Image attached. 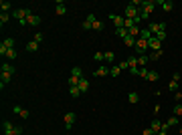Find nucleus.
Listing matches in <instances>:
<instances>
[{
	"label": "nucleus",
	"mask_w": 182,
	"mask_h": 135,
	"mask_svg": "<svg viewBox=\"0 0 182 135\" xmlns=\"http://www.w3.org/2000/svg\"><path fill=\"white\" fill-rule=\"evenodd\" d=\"M154 8H156V2H154V0H144V4H142V12H140V18H148V16L154 12Z\"/></svg>",
	"instance_id": "1"
},
{
	"label": "nucleus",
	"mask_w": 182,
	"mask_h": 135,
	"mask_svg": "<svg viewBox=\"0 0 182 135\" xmlns=\"http://www.w3.org/2000/svg\"><path fill=\"white\" fill-rule=\"evenodd\" d=\"M2 131H4V135H20L22 133V127H16L10 121H4L2 123Z\"/></svg>",
	"instance_id": "2"
},
{
	"label": "nucleus",
	"mask_w": 182,
	"mask_h": 135,
	"mask_svg": "<svg viewBox=\"0 0 182 135\" xmlns=\"http://www.w3.org/2000/svg\"><path fill=\"white\" fill-rule=\"evenodd\" d=\"M124 18H129V20H136V22H140V12H138V8L136 6H132V4H128L125 6V12H124Z\"/></svg>",
	"instance_id": "3"
},
{
	"label": "nucleus",
	"mask_w": 182,
	"mask_h": 135,
	"mask_svg": "<svg viewBox=\"0 0 182 135\" xmlns=\"http://www.w3.org/2000/svg\"><path fill=\"white\" fill-rule=\"evenodd\" d=\"M30 12H33L30 8H16V10H12V18H16V20H26V16H29Z\"/></svg>",
	"instance_id": "4"
},
{
	"label": "nucleus",
	"mask_w": 182,
	"mask_h": 135,
	"mask_svg": "<svg viewBox=\"0 0 182 135\" xmlns=\"http://www.w3.org/2000/svg\"><path fill=\"white\" fill-rule=\"evenodd\" d=\"M136 53L142 57V54H146V51H148V40H144V39H136Z\"/></svg>",
	"instance_id": "5"
},
{
	"label": "nucleus",
	"mask_w": 182,
	"mask_h": 135,
	"mask_svg": "<svg viewBox=\"0 0 182 135\" xmlns=\"http://www.w3.org/2000/svg\"><path fill=\"white\" fill-rule=\"evenodd\" d=\"M63 119H65V129H71L73 127V123H75V119H77V115L73 111H69V113H65V117H63Z\"/></svg>",
	"instance_id": "6"
},
{
	"label": "nucleus",
	"mask_w": 182,
	"mask_h": 135,
	"mask_svg": "<svg viewBox=\"0 0 182 135\" xmlns=\"http://www.w3.org/2000/svg\"><path fill=\"white\" fill-rule=\"evenodd\" d=\"M148 48H152V51H162V43H160L156 36H152V39L148 40Z\"/></svg>",
	"instance_id": "7"
},
{
	"label": "nucleus",
	"mask_w": 182,
	"mask_h": 135,
	"mask_svg": "<svg viewBox=\"0 0 182 135\" xmlns=\"http://www.w3.org/2000/svg\"><path fill=\"white\" fill-rule=\"evenodd\" d=\"M156 4L162 6L164 12H172V8H174V2H172V0H160V2H156Z\"/></svg>",
	"instance_id": "8"
},
{
	"label": "nucleus",
	"mask_w": 182,
	"mask_h": 135,
	"mask_svg": "<svg viewBox=\"0 0 182 135\" xmlns=\"http://www.w3.org/2000/svg\"><path fill=\"white\" fill-rule=\"evenodd\" d=\"M105 75H109V67H105V65H101L93 71V77H105Z\"/></svg>",
	"instance_id": "9"
},
{
	"label": "nucleus",
	"mask_w": 182,
	"mask_h": 135,
	"mask_svg": "<svg viewBox=\"0 0 182 135\" xmlns=\"http://www.w3.org/2000/svg\"><path fill=\"white\" fill-rule=\"evenodd\" d=\"M26 24H30V26H38V24H41V16L30 12V14L26 16Z\"/></svg>",
	"instance_id": "10"
},
{
	"label": "nucleus",
	"mask_w": 182,
	"mask_h": 135,
	"mask_svg": "<svg viewBox=\"0 0 182 135\" xmlns=\"http://www.w3.org/2000/svg\"><path fill=\"white\" fill-rule=\"evenodd\" d=\"M109 18L113 20L115 28H124V22H125V18H124V16H117V14H109Z\"/></svg>",
	"instance_id": "11"
},
{
	"label": "nucleus",
	"mask_w": 182,
	"mask_h": 135,
	"mask_svg": "<svg viewBox=\"0 0 182 135\" xmlns=\"http://www.w3.org/2000/svg\"><path fill=\"white\" fill-rule=\"evenodd\" d=\"M95 14H89V16H87V18H85V22H83V28H85V30H89V28H93V22H95Z\"/></svg>",
	"instance_id": "12"
},
{
	"label": "nucleus",
	"mask_w": 182,
	"mask_h": 135,
	"mask_svg": "<svg viewBox=\"0 0 182 135\" xmlns=\"http://www.w3.org/2000/svg\"><path fill=\"white\" fill-rule=\"evenodd\" d=\"M12 111H14L16 115H20V117H22V119H29V117H30V113L26 111V109H22V107H14Z\"/></svg>",
	"instance_id": "13"
},
{
	"label": "nucleus",
	"mask_w": 182,
	"mask_h": 135,
	"mask_svg": "<svg viewBox=\"0 0 182 135\" xmlns=\"http://www.w3.org/2000/svg\"><path fill=\"white\" fill-rule=\"evenodd\" d=\"M10 79H12V75H8V73H2V75H0V87L4 89V85H8Z\"/></svg>",
	"instance_id": "14"
},
{
	"label": "nucleus",
	"mask_w": 182,
	"mask_h": 135,
	"mask_svg": "<svg viewBox=\"0 0 182 135\" xmlns=\"http://www.w3.org/2000/svg\"><path fill=\"white\" fill-rule=\"evenodd\" d=\"M0 71H2V73H8V75H14V71H16V69H14V65H10V63H4Z\"/></svg>",
	"instance_id": "15"
},
{
	"label": "nucleus",
	"mask_w": 182,
	"mask_h": 135,
	"mask_svg": "<svg viewBox=\"0 0 182 135\" xmlns=\"http://www.w3.org/2000/svg\"><path fill=\"white\" fill-rule=\"evenodd\" d=\"M79 91H81V93H87V91H89V81H87L85 77L79 81Z\"/></svg>",
	"instance_id": "16"
},
{
	"label": "nucleus",
	"mask_w": 182,
	"mask_h": 135,
	"mask_svg": "<svg viewBox=\"0 0 182 135\" xmlns=\"http://www.w3.org/2000/svg\"><path fill=\"white\" fill-rule=\"evenodd\" d=\"M150 129H152L154 133H160V131H162V123H160L158 119H154V121H152V125H150Z\"/></svg>",
	"instance_id": "17"
},
{
	"label": "nucleus",
	"mask_w": 182,
	"mask_h": 135,
	"mask_svg": "<svg viewBox=\"0 0 182 135\" xmlns=\"http://www.w3.org/2000/svg\"><path fill=\"white\" fill-rule=\"evenodd\" d=\"M55 12H57L59 16H63L65 12H67V6H65V4L61 2V0H59V2H57V8H55Z\"/></svg>",
	"instance_id": "18"
},
{
	"label": "nucleus",
	"mask_w": 182,
	"mask_h": 135,
	"mask_svg": "<svg viewBox=\"0 0 182 135\" xmlns=\"http://www.w3.org/2000/svg\"><path fill=\"white\" fill-rule=\"evenodd\" d=\"M38 47H41V44H38L37 40H30V43L26 44V51H29V53H37V51H38Z\"/></svg>",
	"instance_id": "19"
},
{
	"label": "nucleus",
	"mask_w": 182,
	"mask_h": 135,
	"mask_svg": "<svg viewBox=\"0 0 182 135\" xmlns=\"http://www.w3.org/2000/svg\"><path fill=\"white\" fill-rule=\"evenodd\" d=\"M158 79H160V73L158 71H148V77H146V81H158Z\"/></svg>",
	"instance_id": "20"
},
{
	"label": "nucleus",
	"mask_w": 182,
	"mask_h": 135,
	"mask_svg": "<svg viewBox=\"0 0 182 135\" xmlns=\"http://www.w3.org/2000/svg\"><path fill=\"white\" fill-rule=\"evenodd\" d=\"M146 65H148V54L138 57V67H140V69H146Z\"/></svg>",
	"instance_id": "21"
},
{
	"label": "nucleus",
	"mask_w": 182,
	"mask_h": 135,
	"mask_svg": "<svg viewBox=\"0 0 182 135\" xmlns=\"http://www.w3.org/2000/svg\"><path fill=\"white\" fill-rule=\"evenodd\" d=\"M71 75H73V77H77V79H83V69L81 67H73L71 69Z\"/></svg>",
	"instance_id": "22"
},
{
	"label": "nucleus",
	"mask_w": 182,
	"mask_h": 135,
	"mask_svg": "<svg viewBox=\"0 0 182 135\" xmlns=\"http://www.w3.org/2000/svg\"><path fill=\"white\" fill-rule=\"evenodd\" d=\"M120 73H121L120 65H113V67H109V75H111V77H120Z\"/></svg>",
	"instance_id": "23"
},
{
	"label": "nucleus",
	"mask_w": 182,
	"mask_h": 135,
	"mask_svg": "<svg viewBox=\"0 0 182 135\" xmlns=\"http://www.w3.org/2000/svg\"><path fill=\"white\" fill-rule=\"evenodd\" d=\"M124 44H125L128 48H134V47H136V39H132V36H125V39H124Z\"/></svg>",
	"instance_id": "24"
},
{
	"label": "nucleus",
	"mask_w": 182,
	"mask_h": 135,
	"mask_svg": "<svg viewBox=\"0 0 182 135\" xmlns=\"http://www.w3.org/2000/svg\"><path fill=\"white\" fill-rule=\"evenodd\" d=\"M140 39H144V40H150V39H152V32H150L148 28H142V32H140Z\"/></svg>",
	"instance_id": "25"
},
{
	"label": "nucleus",
	"mask_w": 182,
	"mask_h": 135,
	"mask_svg": "<svg viewBox=\"0 0 182 135\" xmlns=\"http://www.w3.org/2000/svg\"><path fill=\"white\" fill-rule=\"evenodd\" d=\"M160 54H162V51H152V53L148 54V61H158Z\"/></svg>",
	"instance_id": "26"
},
{
	"label": "nucleus",
	"mask_w": 182,
	"mask_h": 135,
	"mask_svg": "<svg viewBox=\"0 0 182 135\" xmlns=\"http://www.w3.org/2000/svg\"><path fill=\"white\" fill-rule=\"evenodd\" d=\"M69 95H71L73 99H77V97L81 95V91H79V87H69Z\"/></svg>",
	"instance_id": "27"
},
{
	"label": "nucleus",
	"mask_w": 182,
	"mask_h": 135,
	"mask_svg": "<svg viewBox=\"0 0 182 135\" xmlns=\"http://www.w3.org/2000/svg\"><path fill=\"white\" fill-rule=\"evenodd\" d=\"M79 81H81V79H77V77H73V75H69V87H79Z\"/></svg>",
	"instance_id": "28"
},
{
	"label": "nucleus",
	"mask_w": 182,
	"mask_h": 135,
	"mask_svg": "<svg viewBox=\"0 0 182 135\" xmlns=\"http://www.w3.org/2000/svg\"><path fill=\"white\" fill-rule=\"evenodd\" d=\"M16 57H18V51H16V48H8L6 58H10V61H12V58H16Z\"/></svg>",
	"instance_id": "29"
},
{
	"label": "nucleus",
	"mask_w": 182,
	"mask_h": 135,
	"mask_svg": "<svg viewBox=\"0 0 182 135\" xmlns=\"http://www.w3.org/2000/svg\"><path fill=\"white\" fill-rule=\"evenodd\" d=\"M10 16H12V14H8V12H2V14H0V24L4 26V24L10 20Z\"/></svg>",
	"instance_id": "30"
},
{
	"label": "nucleus",
	"mask_w": 182,
	"mask_h": 135,
	"mask_svg": "<svg viewBox=\"0 0 182 135\" xmlns=\"http://www.w3.org/2000/svg\"><path fill=\"white\" fill-rule=\"evenodd\" d=\"M140 32H142V28H138V26H134V28H129L128 30V34L134 39V36H140Z\"/></svg>",
	"instance_id": "31"
},
{
	"label": "nucleus",
	"mask_w": 182,
	"mask_h": 135,
	"mask_svg": "<svg viewBox=\"0 0 182 135\" xmlns=\"http://www.w3.org/2000/svg\"><path fill=\"white\" fill-rule=\"evenodd\" d=\"M115 34H117L120 39H125V36H129V34H128V28H115Z\"/></svg>",
	"instance_id": "32"
},
{
	"label": "nucleus",
	"mask_w": 182,
	"mask_h": 135,
	"mask_svg": "<svg viewBox=\"0 0 182 135\" xmlns=\"http://www.w3.org/2000/svg\"><path fill=\"white\" fill-rule=\"evenodd\" d=\"M93 58H95L97 63L103 65V61H105V53H95V54H93Z\"/></svg>",
	"instance_id": "33"
},
{
	"label": "nucleus",
	"mask_w": 182,
	"mask_h": 135,
	"mask_svg": "<svg viewBox=\"0 0 182 135\" xmlns=\"http://www.w3.org/2000/svg\"><path fill=\"white\" fill-rule=\"evenodd\" d=\"M105 61H107V63H113V61H115V53H113V51H107V53H105Z\"/></svg>",
	"instance_id": "34"
},
{
	"label": "nucleus",
	"mask_w": 182,
	"mask_h": 135,
	"mask_svg": "<svg viewBox=\"0 0 182 135\" xmlns=\"http://www.w3.org/2000/svg\"><path fill=\"white\" fill-rule=\"evenodd\" d=\"M2 44H4L6 48H14V39H4V40H2Z\"/></svg>",
	"instance_id": "35"
},
{
	"label": "nucleus",
	"mask_w": 182,
	"mask_h": 135,
	"mask_svg": "<svg viewBox=\"0 0 182 135\" xmlns=\"http://www.w3.org/2000/svg\"><path fill=\"white\" fill-rule=\"evenodd\" d=\"M0 8H2V12H8V10L12 8V4H10V2H4V0H2V2H0Z\"/></svg>",
	"instance_id": "36"
},
{
	"label": "nucleus",
	"mask_w": 182,
	"mask_h": 135,
	"mask_svg": "<svg viewBox=\"0 0 182 135\" xmlns=\"http://www.w3.org/2000/svg\"><path fill=\"white\" fill-rule=\"evenodd\" d=\"M148 30H150V32H152V34H156V32H158V22H150Z\"/></svg>",
	"instance_id": "37"
},
{
	"label": "nucleus",
	"mask_w": 182,
	"mask_h": 135,
	"mask_svg": "<svg viewBox=\"0 0 182 135\" xmlns=\"http://www.w3.org/2000/svg\"><path fill=\"white\" fill-rule=\"evenodd\" d=\"M128 99H129V103H138V99H140V97H138V93H129V95H128Z\"/></svg>",
	"instance_id": "38"
},
{
	"label": "nucleus",
	"mask_w": 182,
	"mask_h": 135,
	"mask_svg": "<svg viewBox=\"0 0 182 135\" xmlns=\"http://www.w3.org/2000/svg\"><path fill=\"white\" fill-rule=\"evenodd\" d=\"M178 87H180V85H178V81H170V85H168V89H170V91H178Z\"/></svg>",
	"instance_id": "39"
},
{
	"label": "nucleus",
	"mask_w": 182,
	"mask_h": 135,
	"mask_svg": "<svg viewBox=\"0 0 182 135\" xmlns=\"http://www.w3.org/2000/svg\"><path fill=\"white\" fill-rule=\"evenodd\" d=\"M174 115L182 117V105H174Z\"/></svg>",
	"instance_id": "40"
},
{
	"label": "nucleus",
	"mask_w": 182,
	"mask_h": 135,
	"mask_svg": "<svg viewBox=\"0 0 182 135\" xmlns=\"http://www.w3.org/2000/svg\"><path fill=\"white\" fill-rule=\"evenodd\" d=\"M93 30H103V22L95 20V22H93Z\"/></svg>",
	"instance_id": "41"
},
{
	"label": "nucleus",
	"mask_w": 182,
	"mask_h": 135,
	"mask_svg": "<svg viewBox=\"0 0 182 135\" xmlns=\"http://www.w3.org/2000/svg\"><path fill=\"white\" fill-rule=\"evenodd\" d=\"M43 39H45V36H43V32H37V34H34V40H37L38 44L43 43Z\"/></svg>",
	"instance_id": "42"
},
{
	"label": "nucleus",
	"mask_w": 182,
	"mask_h": 135,
	"mask_svg": "<svg viewBox=\"0 0 182 135\" xmlns=\"http://www.w3.org/2000/svg\"><path fill=\"white\" fill-rule=\"evenodd\" d=\"M120 69H121V71H125V69H129V65H128V58L120 63Z\"/></svg>",
	"instance_id": "43"
},
{
	"label": "nucleus",
	"mask_w": 182,
	"mask_h": 135,
	"mask_svg": "<svg viewBox=\"0 0 182 135\" xmlns=\"http://www.w3.org/2000/svg\"><path fill=\"white\" fill-rule=\"evenodd\" d=\"M138 75H140V77H148V69H140V71H138Z\"/></svg>",
	"instance_id": "44"
},
{
	"label": "nucleus",
	"mask_w": 182,
	"mask_h": 135,
	"mask_svg": "<svg viewBox=\"0 0 182 135\" xmlns=\"http://www.w3.org/2000/svg\"><path fill=\"white\" fill-rule=\"evenodd\" d=\"M156 39H158L160 43H162V40L166 39V30H164V32H158V34H156Z\"/></svg>",
	"instance_id": "45"
},
{
	"label": "nucleus",
	"mask_w": 182,
	"mask_h": 135,
	"mask_svg": "<svg viewBox=\"0 0 182 135\" xmlns=\"http://www.w3.org/2000/svg\"><path fill=\"white\" fill-rule=\"evenodd\" d=\"M6 53H8V48H6L4 44H0V54H2V57H6Z\"/></svg>",
	"instance_id": "46"
},
{
	"label": "nucleus",
	"mask_w": 182,
	"mask_h": 135,
	"mask_svg": "<svg viewBox=\"0 0 182 135\" xmlns=\"http://www.w3.org/2000/svg\"><path fill=\"white\" fill-rule=\"evenodd\" d=\"M142 135H156V133H154V131L148 127V129H144V131H142Z\"/></svg>",
	"instance_id": "47"
},
{
	"label": "nucleus",
	"mask_w": 182,
	"mask_h": 135,
	"mask_svg": "<svg viewBox=\"0 0 182 135\" xmlns=\"http://www.w3.org/2000/svg\"><path fill=\"white\" fill-rule=\"evenodd\" d=\"M172 81H180V73H174V75H172Z\"/></svg>",
	"instance_id": "48"
},
{
	"label": "nucleus",
	"mask_w": 182,
	"mask_h": 135,
	"mask_svg": "<svg viewBox=\"0 0 182 135\" xmlns=\"http://www.w3.org/2000/svg\"><path fill=\"white\" fill-rule=\"evenodd\" d=\"M174 99H176V101H180V99H182V93H180V91H176V95H174Z\"/></svg>",
	"instance_id": "49"
},
{
	"label": "nucleus",
	"mask_w": 182,
	"mask_h": 135,
	"mask_svg": "<svg viewBox=\"0 0 182 135\" xmlns=\"http://www.w3.org/2000/svg\"><path fill=\"white\" fill-rule=\"evenodd\" d=\"M156 135H166V131H160V133H156Z\"/></svg>",
	"instance_id": "50"
},
{
	"label": "nucleus",
	"mask_w": 182,
	"mask_h": 135,
	"mask_svg": "<svg viewBox=\"0 0 182 135\" xmlns=\"http://www.w3.org/2000/svg\"><path fill=\"white\" fill-rule=\"evenodd\" d=\"M180 135H182V125H180Z\"/></svg>",
	"instance_id": "51"
}]
</instances>
